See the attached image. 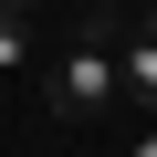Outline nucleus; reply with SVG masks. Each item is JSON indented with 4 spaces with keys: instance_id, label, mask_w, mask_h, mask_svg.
<instances>
[{
    "instance_id": "f257e3e1",
    "label": "nucleus",
    "mask_w": 157,
    "mask_h": 157,
    "mask_svg": "<svg viewBox=\"0 0 157 157\" xmlns=\"http://www.w3.org/2000/svg\"><path fill=\"white\" fill-rule=\"evenodd\" d=\"M115 42H126V11H94L84 42L52 63V115H105L126 84H115Z\"/></svg>"
},
{
    "instance_id": "f03ea898",
    "label": "nucleus",
    "mask_w": 157,
    "mask_h": 157,
    "mask_svg": "<svg viewBox=\"0 0 157 157\" xmlns=\"http://www.w3.org/2000/svg\"><path fill=\"white\" fill-rule=\"evenodd\" d=\"M115 84H126V105L157 126V42H136V32L115 42Z\"/></svg>"
},
{
    "instance_id": "20e7f679",
    "label": "nucleus",
    "mask_w": 157,
    "mask_h": 157,
    "mask_svg": "<svg viewBox=\"0 0 157 157\" xmlns=\"http://www.w3.org/2000/svg\"><path fill=\"white\" fill-rule=\"evenodd\" d=\"M126 32H136V42H157V0H147V11H136V21H126Z\"/></svg>"
},
{
    "instance_id": "39448f33",
    "label": "nucleus",
    "mask_w": 157,
    "mask_h": 157,
    "mask_svg": "<svg viewBox=\"0 0 157 157\" xmlns=\"http://www.w3.org/2000/svg\"><path fill=\"white\" fill-rule=\"evenodd\" d=\"M126 157H157V126H147V136H136V147H126Z\"/></svg>"
},
{
    "instance_id": "7ed1b4c3",
    "label": "nucleus",
    "mask_w": 157,
    "mask_h": 157,
    "mask_svg": "<svg viewBox=\"0 0 157 157\" xmlns=\"http://www.w3.org/2000/svg\"><path fill=\"white\" fill-rule=\"evenodd\" d=\"M21 63H32V11L0 0V73H21Z\"/></svg>"
},
{
    "instance_id": "423d86ee",
    "label": "nucleus",
    "mask_w": 157,
    "mask_h": 157,
    "mask_svg": "<svg viewBox=\"0 0 157 157\" xmlns=\"http://www.w3.org/2000/svg\"><path fill=\"white\" fill-rule=\"evenodd\" d=\"M11 11H32V0H11Z\"/></svg>"
}]
</instances>
